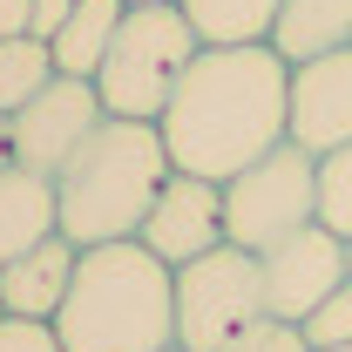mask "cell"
<instances>
[{
	"instance_id": "1",
	"label": "cell",
	"mask_w": 352,
	"mask_h": 352,
	"mask_svg": "<svg viewBox=\"0 0 352 352\" xmlns=\"http://www.w3.org/2000/svg\"><path fill=\"white\" fill-rule=\"evenodd\" d=\"M285 102H292V61L271 54V41L197 47L156 129L176 170L230 183L244 163H258L285 142Z\"/></svg>"
},
{
	"instance_id": "2",
	"label": "cell",
	"mask_w": 352,
	"mask_h": 352,
	"mask_svg": "<svg viewBox=\"0 0 352 352\" xmlns=\"http://www.w3.org/2000/svg\"><path fill=\"white\" fill-rule=\"evenodd\" d=\"M170 149L156 122H129V116H102V129L61 163L54 176V217L61 237L88 251V244H122L142 230L156 190L170 183Z\"/></svg>"
},
{
	"instance_id": "3",
	"label": "cell",
	"mask_w": 352,
	"mask_h": 352,
	"mask_svg": "<svg viewBox=\"0 0 352 352\" xmlns=\"http://www.w3.org/2000/svg\"><path fill=\"white\" fill-rule=\"evenodd\" d=\"M68 352H170L176 346V298L170 264L149 258L135 237L88 244L75 258V285L54 311Z\"/></svg>"
},
{
	"instance_id": "4",
	"label": "cell",
	"mask_w": 352,
	"mask_h": 352,
	"mask_svg": "<svg viewBox=\"0 0 352 352\" xmlns=\"http://www.w3.org/2000/svg\"><path fill=\"white\" fill-rule=\"evenodd\" d=\"M197 28L183 21L176 0H129L116 34H109V54L95 68V95L109 116H129V122H156L163 102L176 95L183 68L197 61Z\"/></svg>"
},
{
	"instance_id": "5",
	"label": "cell",
	"mask_w": 352,
	"mask_h": 352,
	"mask_svg": "<svg viewBox=\"0 0 352 352\" xmlns=\"http://www.w3.org/2000/svg\"><path fill=\"white\" fill-rule=\"evenodd\" d=\"M170 298H176V346L217 352L264 318V264L244 244H217L170 271Z\"/></svg>"
},
{
	"instance_id": "6",
	"label": "cell",
	"mask_w": 352,
	"mask_h": 352,
	"mask_svg": "<svg viewBox=\"0 0 352 352\" xmlns=\"http://www.w3.org/2000/svg\"><path fill=\"white\" fill-rule=\"evenodd\" d=\"M305 223H318V156H305L292 135L223 183V237L258 258Z\"/></svg>"
},
{
	"instance_id": "7",
	"label": "cell",
	"mask_w": 352,
	"mask_h": 352,
	"mask_svg": "<svg viewBox=\"0 0 352 352\" xmlns=\"http://www.w3.org/2000/svg\"><path fill=\"white\" fill-rule=\"evenodd\" d=\"M102 116L109 109H102L95 82L54 75L34 102H21L7 116V163H21V170H34V176H61V163L102 129Z\"/></svg>"
},
{
	"instance_id": "8",
	"label": "cell",
	"mask_w": 352,
	"mask_h": 352,
	"mask_svg": "<svg viewBox=\"0 0 352 352\" xmlns=\"http://www.w3.org/2000/svg\"><path fill=\"white\" fill-rule=\"evenodd\" d=\"M258 264H264V318L305 325V311H318L346 285V237H332L325 223H305L285 244H271Z\"/></svg>"
},
{
	"instance_id": "9",
	"label": "cell",
	"mask_w": 352,
	"mask_h": 352,
	"mask_svg": "<svg viewBox=\"0 0 352 352\" xmlns=\"http://www.w3.org/2000/svg\"><path fill=\"white\" fill-rule=\"evenodd\" d=\"M135 244H142L149 258H163L170 271L190 264V258H204V251H217V244H230V237H223V183L170 170V183L156 190L149 217L135 230Z\"/></svg>"
},
{
	"instance_id": "10",
	"label": "cell",
	"mask_w": 352,
	"mask_h": 352,
	"mask_svg": "<svg viewBox=\"0 0 352 352\" xmlns=\"http://www.w3.org/2000/svg\"><path fill=\"white\" fill-rule=\"evenodd\" d=\"M285 135H292L305 156H325V149H346L352 142V47L292 68Z\"/></svg>"
},
{
	"instance_id": "11",
	"label": "cell",
	"mask_w": 352,
	"mask_h": 352,
	"mask_svg": "<svg viewBox=\"0 0 352 352\" xmlns=\"http://www.w3.org/2000/svg\"><path fill=\"white\" fill-rule=\"evenodd\" d=\"M75 258L82 251L54 230L34 251H21L14 264H0V311H14V318H54L61 298H68V285H75Z\"/></svg>"
},
{
	"instance_id": "12",
	"label": "cell",
	"mask_w": 352,
	"mask_h": 352,
	"mask_svg": "<svg viewBox=\"0 0 352 352\" xmlns=\"http://www.w3.org/2000/svg\"><path fill=\"white\" fill-rule=\"evenodd\" d=\"M352 47V0H278L271 14V54H285L292 68Z\"/></svg>"
},
{
	"instance_id": "13",
	"label": "cell",
	"mask_w": 352,
	"mask_h": 352,
	"mask_svg": "<svg viewBox=\"0 0 352 352\" xmlns=\"http://www.w3.org/2000/svg\"><path fill=\"white\" fill-rule=\"evenodd\" d=\"M54 176H34L21 163L0 170V264H14L21 251H34L41 237H54Z\"/></svg>"
},
{
	"instance_id": "14",
	"label": "cell",
	"mask_w": 352,
	"mask_h": 352,
	"mask_svg": "<svg viewBox=\"0 0 352 352\" xmlns=\"http://www.w3.org/2000/svg\"><path fill=\"white\" fill-rule=\"evenodd\" d=\"M122 7L129 0H75V14L54 28V75H82L95 82V68H102V54H109V34H116V21H122Z\"/></svg>"
},
{
	"instance_id": "15",
	"label": "cell",
	"mask_w": 352,
	"mask_h": 352,
	"mask_svg": "<svg viewBox=\"0 0 352 352\" xmlns=\"http://www.w3.org/2000/svg\"><path fill=\"white\" fill-rule=\"evenodd\" d=\"M183 21L197 28L204 47H251V41H271V14L278 0H176Z\"/></svg>"
},
{
	"instance_id": "16",
	"label": "cell",
	"mask_w": 352,
	"mask_h": 352,
	"mask_svg": "<svg viewBox=\"0 0 352 352\" xmlns=\"http://www.w3.org/2000/svg\"><path fill=\"white\" fill-rule=\"evenodd\" d=\"M54 82V47L34 34H7L0 41V116H14L21 102H34Z\"/></svg>"
},
{
	"instance_id": "17",
	"label": "cell",
	"mask_w": 352,
	"mask_h": 352,
	"mask_svg": "<svg viewBox=\"0 0 352 352\" xmlns=\"http://www.w3.org/2000/svg\"><path fill=\"white\" fill-rule=\"evenodd\" d=\"M318 223L332 237H352V142L318 156Z\"/></svg>"
},
{
	"instance_id": "18",
	"label": "cell",
	"mask_w": 352,
	"mask_h": 352,
	"mask_svg": "<svg viewBox=\"0 0 352 352\" xmlns=\"http://www.w3.org/2000/svg\"><path fill=\"white\" fill-rule=\"evenodd\" d=\"M298 332H305V346H311V352H325V346H352V285H339V292H332L318 311H305V325H298Z\"/></svg>"
},
{
	"instance_id": "19",
	"label": "cell",
	"mask_w": 352,
	"mask_h": 352,
	"mask_svg": "<svg viewBox=\"0 0 352 352\" xmlns=\"http://www.w3.org/2000/svg\"><path fill=\"white\" fill-rule=\"evenodd\" d=\"M217 352H311L305 346V332L298 325H285V318H258V325H244L230 346H217Z\"/></svg>"
},
{
	"instance_id": "20",
	"label": "cell",
	"mask_w": 352,
	"mask_h": 352,
	"mask_svg": "<svg viewBox=\"0 0 352 352\" xmlns=\"http://www.w3.org/2000/svg\"><path fill=\"white\" fill-rule=\"evenodd\" d=\"M0 352H68V346H61L54 318H14V311H0Z\"/></svg>"
},
{
	"instance_id": "21",
	"label": "cell",
	"mask_w": 352,
	"mask_h": 352,
	"mask_svg": "<svg viewBox=\"0 0 352 352\" xmlns=\"http://www.w3.org/2000/svg\"><path fill=\"white\" fill-rule=\"evenodd\" d=\"M68 14H75V0H34V7H28V34H34V41H54V28H61Z\"/></svg>"
},
{
	"instance_id": "22",
	"label": "cell",
	"mask_w": 352,
	"mask_h": 352,
	"mask_svg": "<svg viewBox=\"0 0 352 352\" xmlns=\"http://www.w3.org/2000/svg\"><path fill=\"white\" fill-rule=\"evenodd\" d=\"M28 7L34 0H0V41L7 34H28Z\"/></svg>"
},
{
	"instance_id": "23",
	"label": "cell",
	"mask_w": 352,
	"mask_h": 352,
	"mask_svg": "<svg viewBox=\"0 0 352 352\" xmlns=\"http://www.w3.org/2000/svg\"><path fill=\"white\" fill-rule=\"evenodd\" d=\"M0 170H7V116H0Z\"/></svg>"
},
{
	"instance_id": "24",
	"label": "cell",
	"mask_w": 352,
	"mask_h": 352,
	"mask_svg": "<svg viewBox=\"0 0 352 352\" xmlns=\"http://www.w3.org/2000/svg\"><path fill=\"white\" fill-rule=\"evenodd\" d=\"M346 285H352V237H346Z\"/></svg>"
},
{
	"instance_id": "25",
	"label": "cell",
	"mask_w": 352,
	"mask_h": 352,
	"mask_svg": "<svg viewBox=\"0 0 352 352\" xmlns=\"http://www.w3.org/2000/svg\"><path fill=\"white\" fill-rule=\"evenodd\" d=\"M325 352H352V346H325Z\"/></svg>"
},
{
	"instance_id": "26",
	"label": "cell",
	"mask_w": 352,
	"mask_h": 352,
	"mask_svg": "<svg viewBox=\"0 0 352 352\" xmlns=\"http://www.w3.org/2000/svg\"><path fill=\"white\" fill-rule=\"evenodd\" d=\"M170 352H183V346H170Z\"/></svg>"
}]
</instances>
